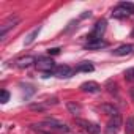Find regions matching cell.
I'll use <instances>...</instances> for the list:
<instances>
[{
	"label": "cell",
	"mask_w": 134,
	"mask_h": 134,
	"mask_svg": "<svg viewBox=\"0 0 134 134\" xmlns=\"http://www.w3.org/2000/svg\"><path fill=\"white\" fill-rule=\"evenodd\" d=\"M93 70H95V66H93L90 62H84V63H81V65L77 66L74 71H76V73H92Z\"/></svg>",
	"instance_id": "15"
},
{
	"label": "cell",
	"mask_w": 134,
	"mask_h": 134,
	"mask_svg": "<svg viewBox=\"0 0 134 134\" xmlns=\"http://www.w3.org/2000/svg\"><path fill=\"white\" fill-rule=\"evenodd\" d=\"M129 95H131V99L134 101V88H129Z\"/></svg>",
	"instance_id": "24"
},
{
	"label": "cell",
	"mask_w": 134,
	"mask_h": 134,
	"mask_svg": "<svg viewBox=\"0 0 134 134\" xmlns=\"http://www.w3.org/2000/svg\"><path fill=\"white\" fill-rule=\"evenodd\" d=\"M121 123H123V121H121L120 114L115 115V117H110V120H109V123H107V128H106L107 134H117L118 129L121 128Z\"/></svg>",
	"instance_id": "5"
},
{
	"label": "cell",
	"mask_w": 134,
	"mask_h": 134,
	"mask_svg": "<svg viewBox=\"0 0 134 134\" xmlns=\"http://www.w3.org/2000/svg\"><path fill=\"white\" fill-rule=\"evenodd\" d=\"M125 77L126 81H134V68H129L125 71Z\"/></svg>",
	"instance_id": "20"
},
{
	"label": "cell",
	"mask_w": 134,
	"mask_h": 134,
	"mask_svg": "<svg viewBox=\"0 0 134 134\" xmlns=\"http://www.w3.org/2000/svg\"><path fill=\"white\" fill-rule=\"evenodd\" d=\"M81 90L87 92V93H98V92H101V85L93 82V81H88V82H84L81 85Z\"/></svg>",
	"instance_id": "10"
},
{
	"label": "cell",
	"mask_w": 134,
	"mask_h": 134,
	"mask_svg": "<svg viewBox=\"0 0 134 134\" xmlns=\"http://www.w3.org/2000/svg\"><path fill=\"white\" fill-rule=\"evenodd\" d=\"M76 123L77 125H81L88 134H98L99 131H101V126L98 125V123H90V121H85V120H81V118H77L76 120Z\"/></svg>",
	"instance_id": "6"
},
{
	"label": "cell",
	"mask_w": 134,
	"mask_h": 134,
	"mask_svg": "<svg viewBox=\"0 0 134 134\" xmlns=\"http://www.w3.org/2000/svg\"><path fill=\"white\" fill-rule=\"evenodd\" d=\"M101 110H103L104 114L110 115V117H115V115H118V109H117L114 104H101Z\"/></svg>",
	"instance_id": "14"
},
{
	"label": "cell",
	"mask_w": 134,
	"mask_h": 134,
	"mask_svg": "<svg viewBox=\"0 0 134 134\" xmlns=\"http://www.w3.org/2000/svg\"><path fill=\"white\" fill-rule=\"evenodd\" d=\"M125 134H134V117H128V118H126Z\"/></svg>",
	"instance_id": "17"
},
{
	"label": "cell",
	"mask_w": 134,
	"mask_h": 134,
	"mask_svg": "<svg viewBox=\"0 0 134 134\" xmlns=\"http://www.w3.org/2000/svg\"><path fill=\"white\" fill-rule=\"evenodd\" d=\"M33 63H36V58H35V57H32V55L22 57V58H19V60L16 62L18 68H21V70H24V68H29V66H32Z\"/></svg>",
	"instance_id": "11"
},
{
	"label": "cell",
	"mask_w": 134,
	"mask_h": 134,
	"mask_svg": "<svg viewBox=\"0 0 134 134\" xmlns=\"http://www.w3.org/2000/svg\"><path fill=\"white\" fill-rule=\"evenodd\" d=\"M60 47H52V49H49L47 51V55H57V54H60Z\"/></svg>",
	"instance_id": "21"
},
{
	"label": "cell",
	"mask_w": 134,
	"mask_h": 134,
	"mask_svg": "<svg viewBox=\"0 0 134 134\" xmlns=\"http://www.w3.org/2000/svg\"><path fill=\"white\" fill-rule=\"evenodd\" d=\"M66 109H68L73 115H79V114L82 112V106H81V104H77V103H73V101L66 103Z\"/></svg>",
	"instance_id": "16"
},
{
	"label": "cell",
	"mask_w": 134,
	"mask_h": 134,
	"mask_svg": "<svg viewBox=\"0 0 134 134\" xmlns=\"http://www.w3.org/2000/svg\"><path fill=\"white\" fill-rule=\"evenodd\" d=\"M131 36H132V38H134V30H132V32H131Z\"/></svg>",
	"instance_id": "25"
},
{
	"label": "cell",
	"mask_w": 134,
	"mask_h": 134,
	"mask_svg": "<svg viewBox=\"0 0 134 134\" xmlns=\"http://www.w3.org/2000/svg\"><path fill=\"white\" fill-rule=\"evenodd\" d=\"M44 125H47V128L51 129H58V131H65V132H68L70 131V128L66 126L65 123H62V121H57L55 118H46V121H44Z\"/></svg>",
	"instance_id": "8"
},
{
	"label": "cell",
	"mask_w": 134,
	"mask_h": 134,
	"mask_svg": "<svg viewBox=\"0 0 134 134\" xmlns=\"http://www.w3.org/2000/svg\"><path fill=\"white\" fill-rule=\"evenodd\" d=\"M40 32H41V25L35 27V29H33V30H32V32H30V33H29L27 36H25V40H24V44H25V46L32 44V43H33V41L36 40V36L40 35Z\"/></svg>",
	"instance_id": "12"
},
{
	"label": "cell",
	"mask_w": 134,
	"mask_h": 134,
	"mask_svg": "<svg viewBox=\"0 0 134 134\" xmlns=\"http://www.w3.org/2000/svg\"><path fill=\"white\" fill-rule=\"evenodd\" d=\"M85 18H90V11H84V14L81 16V19H85Z\"/></svg>",
	"instance_id": "23"
},
{
	"label": "cell",
	"mask_w": 134,
	"mask_h": 134,
	"mask_svg": "<svg viewBox=\"0 0 134 134\" xmlns=\"http://www.w3.org/2000/svg\"><path fill=\"white\" fill-rule=\"evenodd\" d=\"M107 87H109V92H110V93H117V84L112 87V81H109V82H107Z\"/></svg>",
	"instance_id": "22"
},
{
	"label": "cell",
	"mask_w": 134,
	"mask_h": 134,
	"mask_svg": "<svg viewBox=\"0 0 134 134\" xmlns=\"http://www.w3.org/2000/svg\"><path fill=\"white\" fill-rule=\"evenodd\" d=\"M131 14H134V3L131 2H120L117 8H114L112 11V18L115 19H125L129 18Z\"/></svg>",
	"instance_id": "1"
},
{
	"label": "cell",
	"mask_w": 134,
	"mask_h": 134,
	"mask_svg": "<svg viewBox=\"0 0 134 134\" xmlns=\"http://www.w3.org/2000/svg\"><path fill=\"white\" fill-rule=\"evenodd\" d=\"M19 22H21V19H19L18 16H10V18H8L2 25H0V40L3 41V40H5V35H7V32H8V30H11L13 27H16Z\"/></svg>",
	"instance_id": "4"
},
{
	"label": "cell",
	"mask_w": 134,
	"mask_h": 134,
	"mask_svg": "<svg viewBox=\"0 0 134 134\" xmlns=\"http://www.w3.org/2000/svg\"><path fill=\"white\" fill-rule=\"evenodd\" d=\"M103 47H107V43L103 41V40H99V41H90V43L85 44V49H88V51H93V49H103Z\"/></svg>",
	"instance_id": "13"
},
{
	"label": "cell",
	"mask_w": 134,
	"mask_h": 134,
	"mask_svg": "<svg viewBox=\"0 0 134 134\" xmlns=\"http://www.w3.org/2000/svg\"><path fill=\"white\" fill-rule=\"evenodd\" d=\"M106 25H107V22H106L104 19L98 21V22L95 24V27H93V30H92V33H90V36H88V43H90V41H99L101 36H103L104 32H106Z\"/></svg>",
	"instance_id": "3"
},
{
	"label": "cell",
	"mask_w": 134,
	"mask_h": 134,
	"mask_svg": "<svg viewBox=\"0 0 134 134\" xmlns=\"http://www.w3.org/2000/svg\"><path fill=\"white\" fill-rule=\"evenodd\" d=\"M10 99V92L8 90H2V93H0V103L2 104H7Z\"/></svg>",
	"instance_id": "19"
},
{
	"label": "cell",
	"mask_w": 134,
	"mask_h": 134,
	"mask_svg": "<svg viewBox=\"0 0 134 134\" xmlns=\"http://www.w3.org/2000/svg\"><path fill=\"white\" fill-rule=\"evenodd\" d=\"M30 109L32 110H38V112H43L47 109V104L46 103H38V104H30Z\"/></svg>",
	"instance_id": "18"
},
{
	"label": "cell",
	"mask_w": 134,
	"mask_h": 134,
	"mask_svg": "<svg viewBox=\"0 0 134 134\" xmlns=\"http://www.w3.org/2000/svg\"><path fill=\"white\" fill-rule=\"evenodd\" d=\"M36 68H38V71H43V74H52L57 66L52 58H40L36 62Z\"/></svg>",
	"instance_id": "2"
},
{
	"label": "cell",
	"mask_w": 134,
	"mask_h": 134,
	"mask_svg": "<svg viewBox=\"0 0 134 134\" xmlns=\"http://www.w3.org/2000/svg\"><path fill=\"white\" fill-rule=\"evenodd\" d=\"M73 73H74V70H71L68 65H60V66H57V68H55L54 76H57L60 79H68V77L73 76Z\"/></svg>",
	"instance_id": "7"
},
{
	"label": "cell",
	"mask_w": 134,
	"mask_h": 134,
	"mask_svg": "<svg viewBox=\"0 0 134 134\" xmlns=\"http://www.w3.org/2000/svg\"><path fill=\"white\" fill-rule=\"evenodd\" d=\"M132 52H134V44H121V46H118L117 49L112 51V54L117 55V57L129 55V54H132Z\"/></svg>",
	"instance_id": "9"
}]
</instances>
